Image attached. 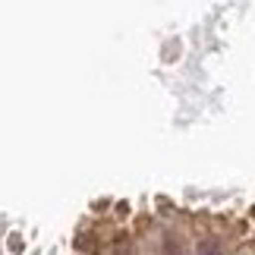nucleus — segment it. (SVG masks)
Wrapping results in <instances>:
<instances>
[{"instance_id": "nucleus-2", "label": "nucleus", "mask_w": 255, "mask_h": 255, "mask_svg": "<svg viewBox=\"0 0 255 255\" xmlns=\"http://www.w3.org/2000/svg\"><path fill=\"white\" fill-rule=\"evenodd\" d=\"M164 255H183L180 240H173V237H167V240H164Z\"/></svg>"}, {"instance_id": "nucleus-1", "label": "nucleus", "mask_w": 255, "mask_h": 255, "mask_svg": "<svg viewBox=\"0 0 255 255\" xmlns=\"http://www.w3.org/2000/svg\"><path fill=\"white\" fill-rule=\"evenodd\" d=\"M195 255H224L221 243L218 240H199V246H195Z\"/></svg>"}, {"instance_id": "nucleus-3", "label": "nucleus", "mask_w": 255, "mask_h": 255, "mask_svg": "<svg viewBox=\"0 0 255 255\" xmlns=\"http://www.w3.org/2000/svg\"><path fill=\"white\" fill-rule=\"evenodd\" d=\"M22 249H25L22 237H16V233H13V237H9V252H22Z\"/></svg>"}]
</instances>
